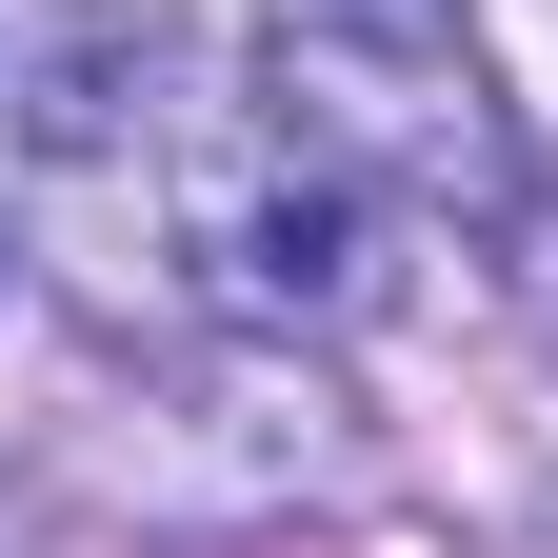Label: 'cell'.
Segmentation results:
<instances>
[{
  "instance_id": "6da1fadb",
  "label": "cell",
  "mask_w": 558,
  "mask_h": 558,
  "mask_svg": "<svg viewBox=\"0 0 558 558\" xmlns=\"http://www.w3.org/2000/svg\"><path fill=\"white\" fill-rule=\"evenodd\" d=\"M259 60H279V120L339 140L360 180L519 220V120H499V81H478V21H459V0H279Z\"/></svg>"
},
{
  "instance_id": "7a4b0ae2",
  "label": "cell",
  "mask_w": 558,
  "mask_h": 558,
  "mask_svg": "<svg viewBox=\"0 0 558 558\" xmlns=\"http://www.w3.org/2000/svg\"><path fill=\"white\" fill-rule=\"evenodd\" d=\"M180 259H199V300L220 319H360L379 300V180L339 160V140H300V120H220L180 160Z\"/></svg>"
},
{
  "instance_id": "3957f363",
  "label": "cell",
  "mask_w": 558,
  "mask_h": 558,
  "mask_svg": "<svg viewBox=\"0 0 558 558\" xmlns=\"http://www.w3.org/2000/svg\"><path fill=\"white\" fill-rule=\"evenodd\" d=\"M120 81H160V21H120V0H100V21H60V60H40V160H100V140H120Z\"/></svg>"
}]
</instances>
